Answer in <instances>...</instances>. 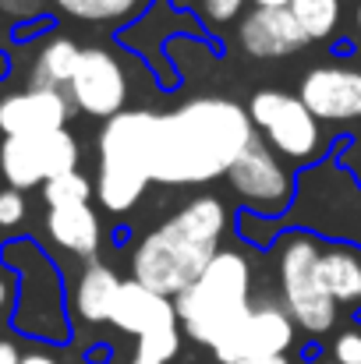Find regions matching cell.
I'll return each instance as SVG.
<instances>
[{
  "label": "cell",
  "mask_w": 361,
  "mask_h": 364,
  "mask_svg": "<svg viewBox=\"0 0 361 364\" xmlns=\"http://www.w3.org/2000/svg\"><path fill=\"white\" fill-rule=\"evenodd\" d=\"M152 110H120L100 131V170L96 198L110 213H127L145 188L152 184V141H156Z\"/></svg>",
  "instance_id": "cell-3"
},
{
  "label": "cell",
  "mask_w": 361,
  "mask_h": 364,
  "mask_svg": "<svg viewBox=\"0 0 361 364\" xmlns=\"http://www.w3.org/2000/svg\"><path fill=\"white\" fill-rule=\"evenodd\" d=\"M0 11H4V7H0Z\"/></svg>",
  "instance_id": "cell-36"
},
{
  "label": "cell",
  "mask_w": 361,
  "mask_h": 364,
  "mask_svg": "<svg viewBox=\"0 0 361 364\" xmlns=\"http://www.w3.org/2000/svg\"><path fill=\"white\" fill-rule=\"evenodd\" d=\"M333 361L337 364H361V333H344L333 343Z\"/></svg>",
  "instance_id": "cell-26"
},
{
  "label": "cell",
  "mask_w": 361,
  "mask_h": 364,
  "mask_svg": "<svg viewBox=\"0 0 361 364\" xmlns=\"http://www.w3.org/2000/svg\"><path fill=\"white\" fill-rule=\"evenodd\" d=\"M319 279L337 308H361V247L347 241H323Z\"/></svg>",
  "instance_id": "cell-16"
},
{
  "label": "cell",
  "mask_w": 361,
  "mask_h": 364,
  "mask_svg": "<svg viewBox=\"0 0 361 364\" xmlns=\"http://www.w3.org/2000/svg\"><path fill=\"white\" fill-rule=\"evenodd\" d=\"M46 234L53 237L57 247L78 255V258H93L100 251L103 241V227H100V216L96 209L85 202V205H61V209H50L46 213Z\"/></svg>",
  "instance_id": "cell-17"
},
{
  "label": "cell",
  "mask_w": 361,
  "mask_h": 364,
  "mask_svg": "<svg viewBox=\"0 0 361 364\" xmlns=\"http://www.w3.org/2000/svg\"><path fill=\"white\" fill-rule=\"evenodd\" d=\"M308 43L291 7H251L238 25V46L255 60H276L298 53Z\"/></svg>",
  "instance_id": "cell-13"
},
{
  "label": "cell",
  "mask_w": 361,
  "mask_h": 364,
  "mask_svg": "<svg viewBox=\"0 0 361 364\" xmlns=\"http://www.w3.org/2000/svg\"><path fill=\"white\" fill-rule=\"evenodd\" d=\"M333 364H337V361H333Z\"/></svg>",
  "instance_id": "cell-37"
},
{
  "label": "cell",
  "mask_w": 361,
  "mask_h": 364,
  "mask_svg": "<svg viewBox=\"0 0 361 364\" xmlns=\"http://www.w3.org/2000/svg\"><path fill=\"white\" fill-rule=\"evenodd\" d=\"M0 7H7L11 14H36L39 7H43V0H0Z\"/></svg>",
  "instance_id": "cell-28"
},
{
  "label": "cell",
  "mask_w": 361,
  "mask_h": 364,
  "mask_svg": "<svg viewBox=\"0 0 361 364\" xmlns=\"http://www.w3.org/2000/svg\"><path fill=\"white\" fill-rule=\"evenodd\" d=\"M4 304H7V283L0 279V311H4Z\"/></svg>",
  "instance_id": "cell-33"
},
{
  "label": "cell",
  "mask_w": 361,
  "mask_h": 364,
  "mask_svg": "<svg viewBox=\"0 0 361 364\" xmlns=\"http://www.w3.org/2000/svg\"><path fill=\"white\" fill-rule=\"evenodd\" d=\"M68 96H71V107H78L82 114L110 121V117H117L124 110L127 71H124V64L110 50L89 46L78 57V68H75V78L68 85Z\"/></svg>",
  "instance_id": "cell-10"
},
{
  "label": "cell",
  "mask_w": 361,
  "mask_h": 364,
  "mask_svg": "<svg viewBox=\"0 0 361 364\" xmlns=\"http://www.w3.org/2000/svg\"><path fill=\"white\" fill-rule=\"evenodd\" d=\"M75 163H78V141L68 131L4 138L0 145V173L18 191L46 184L50 177L75 170Z\"/></svg>",
  "instance_id": "cell-9"
},
{
  "label": "cell",
  "mask_w": 361,
  "mask_h": 364,
  "mask_svg": "<svg viewBox=\"0 0 361 364\" xmlns=\"http://www.w3.org/2000/svg\"><path fill=\"white\" fill-rule=\"evenodd\" d=\"M344 166H347V173H351V177L361 184V138L351 145V149H347V152H344Z\"/></svg>",
  "instance_id": "cell-27"
},
{
  "label": "cell",
  "mask_w": 361,
  "mask_h": 364,
  "mask_svg": "<svg viewBox=\"0 0 361 364\" xmlns=\"http://www.w3.org/2000/svg\"><path fill=\"white\" fill-rule=\"evenodd\" d=\"M241 7H244V0H199V11H202V18H206L213 28L234 21L241 14Z\"/></svg>",
  "instance_id": "cell-24"
},
{
  "label": "cell",
  "mask_w": 361,
  "mask_h": 364,
  "mask_svg": "<svg viewBox=\"0 0 361 364\" xmlns=\"http://www.w3.org/2000/svg\"><path fill=\"white\" fill-rule=\"evenodd\" d=\"M294 209L312 234L361 247V184L347 173V166L323 163L308 170L298 184Z\"/></svg>",
  "instance_id": "cell-6"
},
{
  "label": "cell",
  "mask_w": 361,
  "mask_h": 364,
  "mask_svg": "<svg viewBox=\"0 0 361 364\" xmlns=\"http://www.w3.org/2000/svg\"><path fill=\"white\" fill-rule=\"evenodd\" d=\"M227 181H231V191L255 216L273 220V216L287 213L298 198V181L291 177V170L280 163V156L258 134L234 159V166L227 170Z\"/></svg>",
  "instance_id": "cell-8"
},
{
  "label": "cell",
  "mask_w": 361,
  "mask_h": 364,
  "mask_svg": "<svg viewBox=\"0 0 361 364\" xmlns=\"http://www.w3.org/2000/svg\"><path fill=\"white\" fill-rule=\"evenodd\" d=\"M255 138L248 110L234 100L202 96L170 114H159L152 141V181L209 184L224 177Z\"/></svg>",
  "instance_id": "cell-1"
},
{
  "label": "cell",
  "mask_w": 361,
  "mask_h": 364,
  "mask_svg": "<svg viewBox=\"0 0 361 364\" xmlns=\"http://www.w3.org/2000/svg\"><path fill=\"white\" fill-rule=\"evenodd\" d=\"M93 198V181L78 170H68V173H57L43 184V202L50 209H61V205H85Z\"/></svg>",
  "instance_id": "cell-22"
},
{
  "label": "cell",
  "mask_w": 361,
  "mask_h": 364,
  "mask_svg": "<svg viewBox=\"0 0 361 364\" xmlns=\"http://www.w3.org/2000/svg\"><path fill=\"white\" fill-rule=\"evenodd\" d=\"M255 7H287L291 0H251Z\"/></svg>",
  "instance_id": "cell-32"
},
{
  "label": "cell",
  "mask_w": 361,
  "mask_h": 364,
  "mask_svg": "<svg viewBox=\"0 0 361 364\" xmlns=\"http://www.w3.org/2000/svg\"><path fill=\"white\" fill-rule=\"evenodd\" d=\"M251 265L238 251H220L209 269L181 294L174 297L181 329L206 343L209 350L251 311Z\"/></svg>",
  "instance_id": "cell-4"
},
{
  "label": "cell",
  "mask_w": 361,
  "mask_h": 364,
  "mask_svg": "<svg viewBox=\"0 0 361 364\" xmlns=\"http://www.w3.org/2000/svg\"><path fill=\"white\" fill-rule=\"evenodd\" d=\"M181 350V326L149 333L138 340V361H152V364H170Z\"/></svg>",
  "instance_id": "cell-23"
},
{
  "label": "cell",
  "mask_w": 361,
  "mask_h": 364,
  "mask_svg": "<svg viewBox=\"0 0 361 364\" xmlns=\"http://www.w3.org/2000/svg\"><path fill=\"white\" fill-rule=\"evenodd\" d=\"M131 364H152V361H138V358H135V361H131Z\"/></svg>",
  "instance_id": "cell-34"
},
{
  "label": "cell",
  "mask_w": 361,
  "mask_h": 364,
  "mask_svg": "<svg viewBox=\"0 0 361 364\" xmlns=\"http://www.w3.org/2000/svg\"><path fill=\"white\" fill-rule=\"evenodd\" d=\"M294 318L280 304H258L251 308L238 326L213 347L216 361H248V358H283L294 343Z\"/></svg>",
  "instance_id": "cell-11"
},
{
  "label": "cell",
  "mask_w": 361,
  "mask_h": 364,
  "mask_svg": "<svg viewBox=\"0 0 361 364\" xmlns=\"http://www.w3.org/2000/svg\"><path fill=\"white\" fill-rule=\"evenodd\" d=\"M120 279L117 272L103 262H89L85 272L75 283V311L85 322H110L114 315V301L120 294Z\"/></svg>",
  "instance_id": "cell-18"
},
{
  "label": "cell",
  "mask_w": 361,
  "mask_h": 364,
  "mask_svg": "<svg viewBox=\"0 0 361 364\" xmlns=\"http://www.w3.org/2000/svg\"><path fill=\"white\" fill-rule=\"evenodd\" d=\"M231 364H287V358H248V361H231Z\"/></svg>",
  "instance_id": "cell-31"
},
{
  "label": "cell",
  "mask_w": 361,
  "mask_h": 364,
  "mask_svg": "<svg viewBox=\"0 0 361 364\" xmlns=\"http://www.w3.org/2000/svg\"><path fill=\"white\" fill-rule=\"evenodd\" d=\"M231 216L220 198L199 195L177 209L167 223L145 234L131 251V279L163 297H181L220 255Z\"/></svg>",
  "instance_id": "cell-2"
},
{
  "label": "cell",
  "mask_w": 361,
  "mask_h": 364,
  "mask_svg": "<svg viewBox=\"0 0 361 364\" xmlns=\"http://www.w3.org/2000/svg\"><path fill=\"white\" fill-rule=\"evenodd\" d=\"M78 43H71L68 36H53L46 39V46L36 53L32 60V71H28V89H53V92H64L75 78V68H78Z\"/></svg>",
  "instance_id": "cell-19"
},
{
  "label": "cell",
  "mask_w": 361,
  "mask_h": 364,
  "mask_svg": "<svg viewBox=\"0 0 361 364\" xmlns=\"http://www.w3.org/2000/svg\"><path fill=\"white\" fill-rule=\"evenodd\" d=\"M25 220V198L18 188L0 191V227H18Z\"/></svg>",
  "instance_id": "cell-25"
},
{
  "label": "cell",
  "mask_w": 361,
  "mask_h": 364,
  "mask_svg": "<svg viewBox=\"0 0 361 364\" xmlns=\"http://www.w3.org/2000/svg\"><path fill=\"white\" fill-rule=\"evenodd\" d=\"M71 117V100L53 89H25L0 100V131L4 138H25V134H50L64 131Z\"/></svg>",
  "instance_id": "cell-14"
},
{
  "label": "cell",
  "mask_w": 361,
  "mask_h": 364,
  "mask_svg": "<svg viewBox=\"0 0 361 364\" xmlns=\"http://www.w3.org/2000/svg\"><path fill=\"white\" fill-rule=\"evenodd\" d=\"M21 361V354L14 350V343H4L0 340V364H18Z\"/></svg>",
  "instance_id": "cell-29"
},
{
  "label": "cell",
  "mask_w": 361,
  "mask_h": 364,
  "mask_svg": "<svg viewBox=\"0 0 361 364\" xmlns=\"http://www.w3.org/2000/svg\"><path fill=\"white\" fill-rule=\"evenodd\" d=\"M110 326H117L120 333L142 340V336H149V333H159V329L181 326V318H177V304H174V297H163V294L149 290V287L138 283V279H124V283H120L117 301H114Z\"/></svg>",
  "instance_id": "cell-15"
},
{
  "label": "cell",
  "mask_w": 361,
  "mask_h": 364,
  "mask_svg": "<svg viewBox=\"0 0 361 364\" xmlns=\"http://www.w3.org/2000/svg\"><path fill=\"white\" fill-rule=\"evenodd\" d=\"M248 117L276 156L294 163H315L323 156V121L301 103V96L262 89L251 96Z\"/></svg>",
  "instance_id": "cell-7"
},
{
  "label": "cell",
  "mask_w": 361,
  "mask_h": 364,
  "mask_svg": "<svg viewBox=\"0 0 361 364\" xmlns=\"http://www.w3.org/2000/svg\"><path fill=\"white\" fill-rule=\"evenodd\" d=\"M64 14L82 21H124L138 14L149 0H53Z\"/></svg>",
  "instance_id": "cell-20"
},
{
  "label": "cell",
  "mask_w": 361,
  "mask_h": 364,
  "mask_svg": "<svg viewBox=\"0 0 361 364\" xmlns=\"http://www.w3.org/2000/svg\"><path fill=\"white\" fill-rule=\"evenodd\" d=\"M18 364H57L53 358H46V354H25Z\"/></svg>",
  "instance_id": "cell-30"
},
{
  "label": "cell",
  "mask_w": 361,
  "mask_h": 364,
  "mask_svg": "<svg viewBox=\"0 0 361 364\" xmlns=\"http://www.w3.org/2000/svg\"><path fill=\"white\" fill-rule=\"evenodd\" d=\"M301 103L326 124H358L361 121V71L344 64L312 68L298 89Z\"/></svg>",
  "instance_id": "cell-12"
},
{
  "label": "cell",
  "mask_w": 361,
  "mask_h": 364,
  "mask_svg": "<svg viewBox=\"0 0 361 364\" xmlns=\"http://www.w3.org/2000/svg\"><path fill=\"white\" fill-rule=\"evenodd\" d=\"M319 255L323 241L312 230H287L276 237V272H280V294L283 308L294 318L298 329L323 336L337 322V301L319 279Z\"/></svg>",
  "instance_id": "cell-5"
},
{
  "label": "cell",
  "mask_w": 361,
  "mask_h": 364,
  "mask_svg": "<svg viewBox=\"0 0 361 364\" xmlns=\"http://www.w3.org/2000/svg\"><path fill=\"white\" fill-rule=\"evenodd\" d=\"M298 18V25L305 28L308 39H326L333 36L337 21H340V0H291L287 4Z\"/></svg>",
  "instance_id": "cell-21"
},
{
  "label": "cell",
  "mask_w": 361,
  "mask_h": 364,
  "mask_svg": "<svg viewBox=\"0 0 361 364\" xmlns=\"http://www.w3.org/2000/svg\"><path fill=\"white\" fill-rule=\"evenodd\" d=\"M358 25H361V7H358Z\"/></svg>",
  "instance_id": "cell-35"
}]
</instances>
